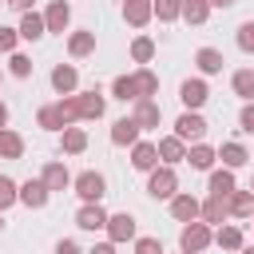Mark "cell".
<instances>
[{"label":"cell","mask_w":254,"mask_h":254,"mask_svg":"<svg viewBox=\"0 0 254 254\" xmlns=\"http://www.w3.org/2000/svg\"><path fill=\"white\" fill-rule=\"evenodd\" d=\"M147 194L171 202V198L179 194V175H175V167H163V163H159V167L147 175Z\"/></svg>","instance_id":"1"},{"label":"cell","mask_w":254,"mask_h":254,"mask_svg":"<svg viewBox=\"0 0 254 254\" xmlns=\"http://www.w3.org/2000/svg\"><path fill=\"white\" fill-rule=\"evenodd\" d=\"M71 190L79 194V202H99L107 194V179L99 171H79V175H71Z\"/></svg>","instance_id":"2"},{"label":"cell","mask_w":254,"mask_h":254,"mask_svg":"<svg viewBox=\"0 0 254 254\" xmlns=\"http://www.w3.org/2000/svg\"><path fill=\"white\" fill-rule=\"evenodd\" d=\"M210 242H214V230H210L206 222H187V226L179 230V250H183V254H202Z\"/></svg>","instance_id":"3"},{"label":"cell","mask_w":254,"mask_h":254,"mask_svg":"<svg viewBox=\"0 0 254 254\" xmlns=\"http://www.w3.org/2000/svg\"><path fill=\"white\" fill-rule=\"evenodd\" d=\"M179 99H183V107H187V111H198V107L210 99V87H206V79H202V75H190V79H183V83H179Z\"/></svg>","instance_id":"4"},{"label":"cell","mask_w":254,"mask_h":254,"mask_svg":"<svg viewBox=\"0 0 254 254\" xmlns=\"http://www.w3.org/2000/svg\"><path fill=\"white\" fill-rule=\"evenodd\" d=\"M171 135H179L183 143H202V135H206V119L198 115V111H183L179 119H175V131Z\"/></svg>","instance_id":"5"},{"label":"cell","mask_w":254,"mask_h":254,"mask_svg":"<svg viewBox=\"0 0 254 254\" xmlns=\"http://www.w3.org/2000/svg\"><path fill=\"white\" fill-rule=\"evenodd\" d=\"M131 119L139 123V131H155V127H159V119H163L159 99H135V103H131Z\"/></svg>","instance_id":"6"},{"label":"cell","mask_w":254,"mask_h":254,"mask_svg":"<svg viewBox=\"0 0 254 254\" xmlns=\"http://www.w3.org/2000/svg\"><path fill=\"white\" fill-rule=\"evenodd\" d=\"M107 242H135V218L127 214V210H119V214H107Z\"/></svg>","instance_id":"7"},{"label":"cell","mask_w":254,"mask_h":254,"mask_svg":"<svg viewBox=\"0 0 254 254\" xmlns=\"http://www.w3.org/2000/svg\"><path fill=\"white\" fill-rule=\"evenodd\" d=\"M198 206H202V202H198L190 190H179V194L171 198V218L183 222V226H187V222H198Z\"/></svg>","instance_id":"8"},{"label":"cell","mask_w":254,"mask_h":254,"mask_svg":"<svg viewBox=\"0 0 254 254\" xmlns=\"http://www.w3.org/2000/svg\"><path fill=\"white\" fill-rule=\"evenodd\" d=\"M67 24H71V4L67 0H52L48 8H44V28L48 32H67Z\"/></svg>","instance_id":"9"},{"label":"cell","mask_w":254,"mask_h":254,"mask_svg":"<svg viewBox=\"0 0 254 254\" xmlns=\"http://www.w3.org/2000/svg\"><path fill=\"white\" fill-rule=\"evenodd\" d=\"M155 151H159V163H163V167L187 163V143H183L179 135H163V139L155 143Z\"/></svg>","instance_id":"10"},{"label":"cell","mask_w":254,"mask_h":254,"mask_svg":"<svg viewBox=\"0 0 254 254\" xmlns=\"http://www.w3.org/2000/svg\"><path fill=\"white\" fill-rule=\"evenodd\" d=\"M48 198H52V190H48L40 179L20 183V206H28V210H44V206H48Z\"/></svg>","instance_id":"11"},{"label":"cell","mask_w":254,"mask_h":254,"mask_svg":"<svg viewBox=\"0 0 254 254\" xmlns=\"http://www.w3.org/2000/svg\"><path fill=\"white\" fill-rule=\"evenodd\" d=\"M131 167H135V171H143V175H151V171L159 167V151H155V143H151V139H139V143L131 147Z\"/></svg>","instance_id":"12"},{"label":"cell","mask_w":254,"mask_h":254,"mask_svg":"<svg viewBox=\"0 0 254 254\" xmlns=\"http://www.w3.org/2000/svg\"><path fill=\"white\" fill-rule=\"evenodd\" d=\"M230 218V206H226V198H214V194H206L202 198V206H198V222H206V226H222Z\"/></svg>","instance_id":"13"},{"label":"cell","mask_w":254,"mask_h":254,"mask_svg":"<svg viewBox=\"0 0 254 254\" xmlns=\"http://www.w3.org/2000/svg\"><path fill=\"white\" fill-rule=\"evenodd\" d=\"M75 226L95 234V230H103V226H107V210H103L99 202H83V206L75 210Z\"/></svg>","instance_id":"14"},{"label":"cell","mask_w":254,"mask_h":254,"mask_svg":"<svg viewBox=\"0 0 254 254\" xmlns=\"http://www.w3.org/2000/svg\"><path fill=\"white\" fill-rule=\"evenodd\" d=\"M52 87H56L60 95H75V87H79L75 64H56V67H52Z\"/></svg>","instance_id":"15"},{"label":"cell","mask_w":254,"mask_h":254,"mask_svg":"<svg viewBox=\"0 0 254 254\" xmlns=\"http://www.w3.org/2000/svg\"><path fill=\"white\" fill-rule=\"evenodd\" d=\"M139 135H143V131H139V123H135L131 115H123V119L111 123V143H115V147H135Z\"/></svg>","instance_id":"16"},{"label":"cell","mask_w":254,"mask_h":254,"mask_svg":"<svg viewBox=\"0 0 254 254\" xmlns=\"http://www.w3.org/2000/svg\"><path fill=\"white\" fill-rule=\"evenodd\" d=\"M206 190H210L214 198H230V194L238 190V179H234V171H226V167L210 171V179H206Z\"/></svg>","instance_id":"17"},{"label":"cell","mask_w":254,"mask_h":254,"mask_svg":"<svg viewBox=\"0 0 254 254\" xmlns=\"http://www.w3.org/2000/svg\"><path fill=\"white\" fill-rule=\"evenodd\" d=\"M40 183H44L52 194H56V190H67V187H71V171H67L64 163H48V167L40 171Z\"/></svg>","instance_id":"18"},{"label":"cell","mask_w":254,"mask_h":254,"mask_svg":"<svg viewBox=\"0 0 254 254\" xmlns=\"http://www.w3.org/2000/svg\"><path fill=\"white\" fill-rule=\"evenodd\" d=\"M123 20H127L131 28H147V24L155 20L151 0H123Z\"/></svg>","instance_id":"19"},{"label":"cell","mask_w":254,"mask_h":254,"mask_svg":"<svg viewBox=\"0 0 254 254\" xmlns=\"http://www.w3.org/2000/svg\"><path fill=\"white\" fill-rule=\"evenodd\" d=\"M16 32H20V40H44V36H48L44 12H36V8H32V12H20V28H16Z\"/></svg>","instance_id":"20"},{"label":"cell","mask_w":254,"mask_h":254,"mask_svg":"<svg viewBox=\"0 0 254 254\" xmlns=\"http://www.w3.org/2000/svg\"><path fill=\"white\" fill-rule=\"evenodd\" d=\"M91 52H95V32L79 28V32L67 36V56H71V60H87Z\"/></svg>","instance_id":"21"},{"label":"cell","mask_w":254,"mask_h":254,"mask_svg":"<svg viewBox=\"0 0 254 254\" xmlns=\"http://www.w3.org/2000/svg\"><path fill=\"white\" fill-rule=\"evenodd\" d=\"M222 64H226V60H222V52H218V48H198V52H194V67H198V75H202V79H206V75H218V71H222Z\"/></svg>","instance_id":"22"},{"label":"cell","mask_w":254,"mask_h":254,"mask_svg":"<svg viewBox=\"0 0 254 254\" xmlns=\"http://www.w3.org/2000/svg\"><path fill=\"white\" fill-rule=\"evenodd\" d=\"M75 103H79V119H103L107 99L99 91H75Z\"/></svg>","instance_id":"23"},{"label":"cell","mask_w":254,"mask_h":254,"mask_svg":"<svg viewBox=\"0 0 254 254\" xmlns=\"http://www.w3.org/2000/svg\"><path fill=\"white\" fill-rule=\"evenodd\" d=\"M214 159H218V151H214L210 143H190V147H187V163H190L194 171H214Z\"/></svg>","instance_id":"24"},{"label":"cell","mask_w":254,"mask_h":254,"mask_svg":"<svg viewBox=\"0 0 254 254\" xmlns=\"http://www.w3.org/2000/svg\"><path fill=\"white\" fill-rule=\"evenodd\" d=\"M218 159H222V167H226V171H238V167H246V163H250V151H246L242 143H234V139H230V143H222V147H218Z\"/></svg>","instance_id":"25"},{"label":"cell","mask_w":254,"mask_h":254,"mask_svg":"<svg viewBox=\"0 0 254 254\" xmlns=\"http://www.w3.org/2000/svg\"><path fill=\"white\" fill-rule=\"evenodd\" d=\"M60 147H64V155H83L87 151V131L83 127H64L60 131Z\"/></svg>","instance_id":"26"},{"label":"cell","mask_w":254,"mask_h":254,"mask_svg":"<svg viewBox=\"0 0 254 254\" xmlns=\"http://www.w3.org/2000/svg\"><path fill=\"white\" fill-rule=\"evenodd\" d=\"M214 246H222V250H242V246H246V238H242V226H234V222H222V226L214 230Z\"/></svg>","instance_id":"27"},{"label":"cell","mask_w":254,"mask_h":254,"mask_svg":"<svg viewBox=\"0 0 254 254\" xmlns=\"http://www.w3.org/2000/svg\"><path fill=\"white\" fill-rule=\"evenodd\" d=\"M226 206H230V218H254V190H234Z\"/></svg>","instance_id":"28"},{"label":"cell","mask_w":254,"mask_h":254,"mask_svg":"<svg viewBox=\"0 0 254 254\" xmlns=\"http://www.w3.org/2000/svg\"><path fill=\"white\" fill-rule=\"evenodd\" d=\"M230 87H234V95H238V99L254 103V67H238V71L230 75Z\"/></svg>","instance_id":"29"},{"label":"cell","mask_w":254,"mask_h":254,"mask_svg":"<svg viewBox=\"0 0 254 254\" xmlns=\"http://www.w3.org/2000/svg\"><path fill=\"white\" fill-rule=\"evenodd\" d=\"M20 155H24V135L4 127L0 131V159H20Z\"/></svg>","instance_id":"30"},{"label":"cell","mask_w":254,"mask_h":254,"mask_svg":"<svg viewBox=\"0 0 254 254\" xmlns=\"http://www.w3.org/2000/svg\"><path fill=\"white\" fill-rule=\"evenodd\" d=\"M131 75H135L139 99H155V95H159V75H155L151 67H139V71H131Z\"/></svg>","instance_id":"31"},{"label":"cell","mask_w":254,"mask_h":254,"mask_svg":"<svg viewBox=\"0 0 254 254\" xmlns=\"http://www.w3.org/2000/svg\"><path fill=\"white\" fill-rule=\"evenodd\" d=\"M179 20H187V24L198 28V24L210 20V4H206V0H183V16H179Z\"/></svg>","instance_id":"32"},{"label":"cell","mask_w":254,"mask_h":254,"mask_svg":"<svg viewBox=\"0 0 254 254\" xmlns=\"http://www.w3.org/2000/svg\"><path fill=\"white\" fill-rule=\"evenodd\" d=\"M131 60H135L139 67H147V64L155 60V40H151V36H135V40H131Z\"/></svg>","instance_id":"33"},{"label":"cell","mask_w":254,"mask_h":254,"mask_svg":"<svg viewBox=\"0 0 254 254\" xmlns=\"http://www.w3.org/2000/svg\"><path fill=\"white\" fill-rule=\"evenodd\" d=\"M111 95H115V99H123V103H135V99H139L135 75H115V79H111Z\"/></svg>","instance_id":"34"},{"label":"cell","mask_w":254,"mask_h":254,"mask_svg":"<svg viewBox=\"0 0 254 254\" xmlns=\"http://www.w3.org/2000/svg\"><path fill=\"white\" fill-rule=\"evenodd\" d=\"M151 12H155V20L175 24V20L183 16V0H151Z\"/></svg>","instance_id":"35"},{"label":"cell","mask_w":254,"mask_h":254,"mask_svg":"<svg viewBox=\"0 0 254 254\" xmlns=\"http://www.w3.org/2000/svg\"><path fill=\"white\" fill-rule=\"evenodd\" d=\"M56 111H60L64 127H75V123H79V103H75V95H60V99H56Z\"/></svg>","instance_id":"36"},{"label":"cell","mask_w":254,"mask_h":254,"mask_svg":"<svg viewBox=\"0 0 254 254\" xmlns=\"http://www.w3.org/2000/svg\"><path fill=\"white\" fill-rule=\"evenodd\" d=\"M16 202H20V183L8 179V175H0V214H4L8 206H16Z\"/></svg>","instance_id":"37"},{"label":"cell","mask_w":254,"mask_h":254,"mask_svg":"<svg viewBox=\"0 0 254 254\" xmlns=\"http://www.w3.org/2000/svg\"><path fill=\"white\" fill-rule=\"evenodd\" d=\"M36 123H40L44 131H64V119H60V111H56V103H44V107L36 111Z\"/></svg>","instance_id":"38"},{"label":"cell","mask_w":254,"mask_h":254,"mask_svg":"<svg viewBox=\"0 0 254 254\" xmlns=\"http://www.w3.org/2000/svg\"><path fill=\"white\" fill-rule=\"evenodd\" d=\"M8 75H16V79H28V75H32V56H24V52H12V56H8Z\"/></svg>","instance_id":"39"},{"label":"cell","mask_w":254,"mask_h":254,"mask_svg":"<svg viewBox=\"0 0 254 254\" xmlns=\"http://www.w3.org/2000/svg\"><path fill=\"white\" fill-rule=\"evenodd\" d=\"M234 40H238V48H242L246 56H254V20H242L238 32H234Z\"/></svg>","instance_id":"40"},{"label":"cell","mask_w":254,"mask_h":254,"mask_svg":"<svg viewBox=\"0 0 254 254\" xmlns=\"http://www.w3.org/2000/svg\"><path fill=\"white\" fill-rule=\"evenodd\" d=\"M16 44H20V32L0 24V52H8V56H12V52H16Z\"/></svg>","instance_id":"41"},{"label":"cell","mask_w":254,"mask_h":254,"mask_svg":"<svg viewBox=\"0 0 254 254\" xmlns=\"http://www.w3.org/2000/svg\"><path fill=\"white\" fill-rule=\"evenodd\" d=\"M135 254H163V242L143 234V238H135Z\"/></svg>","instance_id":"42"},{"label":"cell","mask_w":254,"mask_h":254,"mask_svg":"<svg viewBox=\"0 0 254 254\" xmlns=\"http://www.w3.org/2000/svg\"><path fill=\"white\" fill-rule=\"evenodd\" d=\"M238 131L254 135V103H242V111H238Z\"/></svg>","instance_id":"43"},{"label":"cell","mask_w":254,"mask_h":254,"mask_svg":"<svg viewBox=\"0 0 254 254\" xmlns=\"http://www.w3.org/2000/svg\"><path fill=\"white\" fill-rule=\"evenodd\" d=\"M56 254H87V250H79V242H71V238H60L56 242Z\"/></svg>","instance_id":"44"},{"label":"cell","mask_w":254,"mask_h":254,"mask_svg":"<svg viewBox=\"0 0 254 254\" xmlns=\"http://www.w3.org/2000/svg\"><path fill=\"white\" fill-rule=\"evenodd\" d=\"M8 8H16V12H32L36 8V0H4Z\"/></svg>","instance_id":"45"},{"label":"cell","mask_w":254,"mask_h":254,"mask_svg":"<svg viewBox=\"0 0 254 254\" xmlns=\"http://www.w3.org/2000/svg\"><path fill=\"white\" fill-rule=\"evenodd\" d=\"M87 254H115V242H95Z\"/></svg>","instance_id":"46"},{"label":"cell","mask_w":254,"mask_h":254,"mask_svg":"<svg viewBox=\"0 0 254 254\" xmlns=\"http://www.w3.org/2000/svg\"><path fill=\"white\" fill-rule=\"evenodd\" d=\"M4 127H8V103L0 99V131H4Z\"/></svg>","instance_id":"47"},{"label":"cell","mask_w":254,"mask_h":254,"mask_svg":"<svg viewBox=\"0 0 254 254\" xmlns=\"http://www.w3.org/2000/svg\"><path fill=\"white\" fill-rule=\"evenodd\" d=\"M210 8H230V4H238V0H206Z\"/></svg>","instance_id":"48"},{"label":"cell","mask_w":254,"mask_h":254,"mask_svg":"<svg viewBox=\"0 0 254 254\" xmlns=\"http://www.w3.org/2000/svg\"><path fill=\"white\" fill-rule=\"evenodd\" d=\"M238 254H254V246H242V250H238Z\"/></svg>","instance_id":"49"},{"label":"cell","mask_w":254,"mask_h":254,"mask_svg":"<svg viewBox=\"0 0 254 254\" xmlns=\"http://www.w3.org/2000/svg\"><path fill=\"white\" fill-rule=\"evenodd\" d=\"M0 230H4V214H0Z\"/></svg>","instance_id":"50"},{"label":"cell","mask_w":254,"mask_h":254,"mask_svg":"<svg viewBox=\"0 0 254 254\" xmlns=\"http://www.w3.org/2000/svg\"><path fill=\"white\" fill-rule=\"evenodd\" d=\"M250 190H254V179H250Z\"/></svg>","instance_id":"51"},{"label":"cell","mask_w":254,"mask_h":254,"mask_svg":"<svg viewBox=\"0 0 254 254\" xmlns=\"http://www.w3.org/2000/svg\"><path fill=\"white\" fill-rule=\"evenodd\" d=\"M0 4H4V0H0Z\"/></svg>","instance_id":"52"},{"label":"cell","mask_w":254,"mask_h":254,"mask_svg":"<svg viewBox=\"0 0 254 254\" xmlns=\"http://www.w3.org/2000/svg\"><path fill=\"white\" fill-rule=\"evenodd\" d=\"M179 254H183V250H179Z\"/></svg>","instance_id":"53"}]
</instances>
